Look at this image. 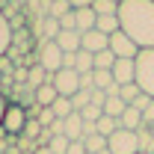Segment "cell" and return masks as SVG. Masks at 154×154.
<instances>
[{
	"mask_svg": "<svg viewBox=\"0 0 154 154\" xmlns=\"http://www.w3.org/2000/svg\"><path fill=\"white\" fill-rule=\"evenodd\" d=\"M80 116H83V122H86V125H95L98 119L104 116V107H101V104H86V107L80 110Z\"/></svg>",
	"mask_w": 154,
	"mask_h": 154,
	"instance_id": "obj_24",
	"label": "cell"
},
{
	"mask_svg": "<svg viewBox=\"0 0 154 154\" xmlns=\"http://www.w3.org/2000/svg\"><path fill=\"white\" fill-rule=\"evenodd\" d=\"M107 148H110V154H139L136 131H125V128H119V131L107 139Z\"/></svg>",
	"mask_w": 154,
	"mask_h": 154,
	"instance_id": "obj_5",
	"label": "cell"
},
{
	"mask_svg": "<svg viewBox=\"0 0 154 154\" xmlns=\"http://www.w3.org/2000/svg\"><path fill=\"white\" fill-rule=\"evenodd\" d=\"M151 134H154V125H151Z\"/></svg>",
	"mask_w": 154,
	"mask_h": 154,
	"instance_id": "obj_40",
	"label": "cell"
},
{
	"mask_svg": "<svg viewBox=\"0 0 154 154\" xmlns=\"http://www.w3.org/2000/svg\"><path fill=\"white\" fill-rule=\"evenodd\" d=\"M24 125H27V107L18 104V101H9V107L3 113V122H0V131L9 134V136H21Z\"/></svg>",
	"mask_w": 154,
	"mask_h": 154,
	"instance_id": "obj_4",
	"label": "cell"
},
{
	"mask_svg": "<svg viewBox=\"0 0 154 154\" xmlns=\"http://www.w3.org/2000/svg\"><path fill=\"white\" fill-rule=\"evenodd\" d=\"M68 3H71V9H89L95 0H68Z\"/></svg>",
	"mask_w": 154,
	"mask_h": 154,
	"instance_id": "obj_35",
	"label": "cell"
},
{
	"mask_svg": "<svg viewBox=\"0 0 154 154\" xmlns=\"http://www.w3.org/2000/svg\"><path fill=\"white\" fill-rule=\"evenodd\" d=\"M95 9L89 6V9H74V30L77 33H89V30H95Z\"/></svg>",
	"mask_w": 154,
	"mask_h": 154,
	"instance_id": "obj_12",
	"label": "cell"
},
{
	"mask_svg": "<svg viewBox=\"0 0 154 154\" xmlns=\"http://www.w3.org/2000/svg\"><path fill=\"white\" fill-rule=\"evenodd\" d=\"M54 122H57L54 110H51V107H42V113H38V125H42V128H51Z\"/></svg>",
	"mask_w": 154,
	"mask_h": 154,
	"instance_id": "obj_31",
	"label": "cell"
},
{
	"mask_svg": "<svg viewBox=\"0 0 154 154\" xmlns=\"http://www.w3.org/2000/svg\"><path fill=\"white\" fill-rule=\"evenodd\" d=\"M92 9H95V15H119V3L116 0H95Z\"/></svg>",
	"mask_w": 154,
	"mask_h": 154,
	"instance_id": "obj_25",
	"label": "cell"
},
{
	"mask_svg": "<svg viewBox=\"0 0 154 154\" xmlns=\"http://www.w3.org/2000/svg\"><path fill=\"white\" fill-rule=\"evenodd\" d=\"M142 125H145V128H151V125H154V101L142 110Z\"/></svg>",
	"mask_w": 154,
	"mask_h": 154,
	"instance_id": "obj_32",
	"label": "cell"
},
{
	"mask_svg": "<svg viewBox=\"0 0 154 154\" xmlns=\"http://www.w3.org/2000/svg\"><path fill=\"white\" fill-rule=\"evenodd\" d=\"M95 30H98V33H104V36H113V33H119V30H122V27H119V15H98Z\"/></svg>",
	"mask_w": 154,
	"mask_h": 154,
	"instance_id": "obj_16",
	"label": "cell"
},
{
	"mask_svg": "<svg viewBox=\"0 0 154 154\" xmlns=\"http://www.w3.org/2000/svg\"><path fill=\"white\" fill-rule=\"evenodd\" d=\"M42 131H45V128L38 125V119H27V125H24V134H21V136H24V139H30V142H36Z\"/></svg>",
	"mask_w": 154,
	"mask_h": 154,
	"instance_id": "obj_28",
	"label": "cell"
},
{
	"mask_svg": "<svg viewBox=\"0 0 154 154\" xmlns=\"http://www.w3.org/2000/svg\"><path fill=\"white\" fill-rule=\"evenodd\" d=\"M98 154H110V148H104V151H98Z\"/></svg>",
	"mask_w": 154,
	"mask_h": 154,
	"instance_id": "obj_39",
	"label": "cell"
},
{
	"mask_svg": "<svg viewBox=\"0 0 154 154\" xmlns=\"http://www.w3.org/2000/svg\"><path fill=\"white\" fill-rule=\"evenodd\" d=\"M151 101H154V98H148V95H139V98H136V101H134V104H131V107H136V110L142 113V110H145V107H148Z\"/></svg>",
	"mask_w": 154,
	"mask_h": 154,
	"instance_id": "obj_34",
	"label": "cell"
},
{
	"mask_svg": "<svg viewBox=\"0 0 154 154\" xmlns=\"http://www.w3.org/2000/svg\"><path fill=\"white\" fill-rule=\"evenodd\" d=\"M33 154H54V151H51V148H36Z\"/></svg>",
	"mask_w": 154,
	"mask_h": 154,
	"instance_id": "obj_38",
	"label": "cell"
},
{
	"mask_svg": "<svg viewBox=\"0 0 154 154\" xmlns=\"http://www.w3.org/2000/svg\"><path fill=\"white\" fill-rule=\"evenodd\" d=\"M74 71L77 74H86V71H95V54H89V51H77L74 54Z\"/></svg>",
	"mask_w": 154,
	"mask_h": 154,
	"instance_id": "obj_14",
	"label": "cell"
},
{
	"mask_svg": "<svg viewBox=\"0 0 154 154\" xmlns=\"http://www.w3.org/2000/svg\"><path fill=\"white\" fill-rule=\"evenodd\" d=\"M68 154H86L83 142H71V145H68Z\"/></svg>",
	"mask_w": 154,
	"mask_h": 154,
	"instance_id": "obj_36",
	"label": "cell"
},
{
	"mask_svg": "<svg viewBox=\"0 0 154 154\" xmlns=\"http://www.w3.org/2000/svg\"><path fill=\"white\" fill-rule=\"evenodd\" d=\"M6 107H9V101H6V95H0V122H3V113H6Z\"/></svg>",
	"mask_w": 154,
	"mask_h": 154,
	"instance_id": "obj_37",
	"label": "cell"
},
{
	"mask_svg": "<svg viewBox=\"0 0 154 154\" xmlns=\"http://www.w3.org/2000/svg\"><path fill=\"white\" fill-rule=\"evenodd\" d=\"M116 54L107 48V51H101V54H95V71H113V65H116Z\"/></svg>",
	"mask_w": 154,
	"mask_h": 154,
	"instance_id": "obj_20",
	"label": "cell"
},
{
	"mask_svg": "<svg viewBox=\"0 0 154 154\" xmlns=\"http://www.w3.org/2000/svg\"><path fill=\"white\" fill-rule=\"evenodd\" d=\"M128 110V104L122 101L119 95H107V101H104V116H110V119H116L119 122V116Z\"/></svg>",
	"mask_w": 154,
	"mask_h": 154,
	"instance_id": "obj_17",
	"label": "cell"
},
{
	"mask_svg": "<svg viewBox=\"0 0 154 154\" xmlns=\"http://www.w3.org/2000/svg\"><path fill=\"white\" fill-rule=\"evenodd\" d=\"M62 59H65V54L59 51L57 42L38 38V45H36V65H42L48 74H57L59 68H62Z\"/></svg>",
	"mask_w": 154,
	"mask_h": 154,
	"instance_id": "obj_3",
	"label": "cell"
},
{
	"mask_svg": "<svg viewBox=\"0 0 154 154\" xmlns=\"http://www.w3.org/2000/svg\"><path fill=\"white\" fill-rule=\"evenodd\" d=\"M62 136L68 142H80L83 139V116L80 113H71L68 119H62Z\"/></svg>",
	"mask_w": 154,
	"mask_h": 154,
	"instance_id": "obj_10",
	"label": "cell"
},
{
	"mask_svg": "<svg viewBox=\"0 0 154 154\" xmlns=\"http://www.w3.org/2000/svg\"><path fill=\"white\" fill-rule=\"evenodd\" d=\"M119 27L136 42L139 51L154 48V0H122Z\"/></svg>",
	"mask_w": 154,
	"mask_h": 154,
	"instance_id": "obj_1",
	"label": "cell"
},
{
	"mask_svg": "<svg viewBox=\"0 0 154 154\" xmlns=\"http://www.w3.org/2000/svg\"><path fill=\"white\" fill-rule=\"evenodd\" d=\"M59 27H62V30H74V9H71L68 15H62V18H59Z\"/></svg>",
	"mask_w": 154,
	"mask_h": 154,
	"instance_id": "obj_33",
	"label": "cell"
},
{
	"mask_svg": "<svg viewBox=\"0 0 154 154\" xmlns=\"http://www.w3.org/2000/svg\"><path fill=\"white\" fill-rule=\"evenodd\" d=\"M9 45H12V24H9L6 15L0 12V57L9 51Z\"/></svg>",
	"mask_w": 154,
	"mask_h": 154,
	"instance_id": "obj_19",
	"label": "cell"
},
{
	"mask_svg": "<svg viewBox=\"0 0 154 154\" xmlns=\"http://www.w3.org/2000/svg\"><path fill=\"white\" fill-rule=\"evenodd\" d=\"M51 110H54V116H57V119H68V116L74 113V107H71V98H62V95H59L57 101L51 104Z\"/></svg>",
	"mask_w": 154,
	"mask_h": 154,
	"instance_id": "obj_23",
	"label": "cell"
},
{
	"mask_svg": "<svg viewBox=\"0 0 154 154\" xmlns=\"http://www.w3.org/2000/svg\"><path fill=\"white\" fill-rule=\"evenodd\" d=\"M151 154H154V151H151Z\"/></svg>",
	"mask_w": 154,
	"mask_h": 154,
	"instance_id": "obj_44",
	"label": "cell"
},
{
	"mask_svg": "<svg viewBox=\"0 0 154 154\" xmlns=\"http://www.w3.org/2000/svg\"><path fill=\"white\" fill-rule=\"evenodd\" d=\"M110 51H113V54H116L119 59H134L136 54H139L136 42H134L131 36H128V33H122V30L110 36Z\"/></svg>",
	"mask_w": 154,
	"mask_h": 154,
	"instance_id": "obj_7",
	"label": "cell"
},
{
	"mask_svg": "<svg viewBox=\"0 0 154 154\" xmlns=\"http://www.w3.org/2000/svg\"><path fill=\"white\" fill-rule=\"evenodd\" d=\"M139 154H142V151H139Z\"/></svg>",
	"mask_w": 154,
	"mask_h": 154,
	"instance_id": "obj_43",
	"label": "cell"
},
{
	"mask_svg": "<svg viewBox=\"0 0 154 154\" xmlns=\"http://www.w3.org/2000/svg\"><path fill=\"white\" fill-rule=\"evenodd\" d=\"M119 128H125V131H139V128H142V113H139L136 107H128L125 113L119 116Z\"/></svg>",
	"mask_w": 154,
	"mask_h": 154,
	"instance_id": "obj_13",
	"label": "cell"
},
{
	"mask_svg": "<svg viewBox=\"0 0 154 154\" xmlns=\"http://www.w3.org/2000/svg\"><path fill=\"white\" fill-rule=\"evenodd\" d=\"M136 139H139V151H142V154H151L154 151V134H151V128L142 125V128L136 131Z\"/></svg>",
	"mask_w": 154,
	"mask_h": 154,
	"instance_id": "obj_22",
	"label": "cell"
},
{
	"mask_svg": "<svg viewBox=\"0 0 154 154\" xmlns=\"http://www.w3.org/2000/svg\"><path fill=\"white\" fill-rule=\"evenodd\" d=\"M116 3H122V0H116Z\"/></svg>",
	"mask_w": 154,
	"mask_h": 154,
	"instance_id": "obj_41",
	"label": "cell"
},
{
	"mask_svg": "<svg viewBox=\"0 0 154 154\" xmlns=\"http://www.w3.org/2000/svg\"><path fill=\"white\" fill-rule=\"evenodd\" d=\"M116 131H119V122H116V119H110V116H101V119L95 122V134L107 136V139H110Z\"/></svg>",
	"mask_w": 154,
	"mask_h": 154,
	"instance_id": "obj_21",
	"label": "cell"
},
{
	"mask_svg": "<svg viewBox=\"0 0 154 154\" xmlns=\"http://www.w3.org/2000/svg\"><path fill=\"white\" fill-rule=\"evenodd\" d=\"M57 89H54V83H45V86H38L36 92H33V101H36L38 107H51L54 101H57Z\"/></svg>",
	"mask_w": 154,
	"mask_h": 154,
	"instance_id": "obj_15",
	"label": "cell"
},
{
	"mask_svg": "<svg viewBox=\"0 0 154 154\" xmlns=\"http://www.w3.org/2000/svg\"><path fill=\"white\" fill-rule=\"evenodd\" d=\"M80 142H83L86 154H98V151L107 148V136H101V134H89V136H83Z\"/></svg>",
	"mask_w": 154,
	"mask_h": 154,
	"instance_id": "obj_18",
	"label": "cell"
},
{
	"mask_svg": "<svg viewBox=\"0 0 154 154\" xmlns=\"http://www.w3.org/2000/svg\"><path fill=\"white\" fill-rule=\"evenodd\" d=\"M136 62V77L134 83L139 86V92L142 95L154 98V48H145V51H139L134 57Z\"/></svg>",
	"mask_w": 154,
	"mask_h": 154,
	"instance_id": "obj_2",
	"label": "cell"
},
{
	"mask_svg": "<svg viewBox=\"0 0 154 154\" xmlns=\"http://www.w3.org/2000/svg\"><path fill=\"white\" fill-rule=\"evenodd\" d=\"M51 83H54L57 95H62V98H71V95L80 92V74H77L74 68H59Z\"/></svg>",
	"mask_w": 154,
	"mask_h": 154,
	"instance_id": "obj_6",
	"label": "cell"
},
{
	"mask_svg": "<svg viewBox=\"0 0 154 154\" xmlns=\"http://www.w3.org/2000/svg\"><path fill=\"white\" fill-rule=\"evenodd\" d=\"M68 12H71V3H68V0H51V9H48V15H51V18H62V15H68Z\"/></svg>",
	"mask_w": 154,
	"mask_h": 154,
	"instance_id": "obj_27",
	"label": "cell"
},
{
	"mask_svg": "<svg viewBox=\"0 0 154 154\" xmlns=\"http://www.w3.org/2000/svg\"><path fill=\"white\" fill-rule=\"evenodd\" d=\"M139 95H142V92H139V86H136V83H128V86H119V98H122V101H125L128 107H131V104H134V101H136Z\"/></svg>",
	"mask_w": 154,
	"mask_h": 154,
	"instance_id": "obj_26",
	"label": "cell"
},
{
	"mask_svg": "<svg viewBox=\"0 0 154 154\" xmlns=\"http://www.w3.org/2000/svg\"><path fill=\"white\" fill-rule=\"evenodd\" d=\"M134 77H136V62H134V59H116V65H113V80L119 83V86L134 83Z\"/></svg>",
	"mask_w": 154,
	"mask_h": 154,
	"instance_id": "obj_9",
	"label": "cell"
},
{
	"mask_svg": "<svg viewBox=\"0 0 154 154\" xmlns=\"http://www.w3.org/2000/svg\"><path fill=\"white\" fill-rule=\"evenodd\" d=\"M0 154H3V151H0Z\"/></svg>",
	"mask_w": 154,
	"mask_h": 154,
	"instance_id": "obj_42",
	"label": "cell"
},
{
	"mask_svg": "<svg viewBox=\"0 0 154 154\" xmlns=\"http://www.w3.org/2000/svg\"><path fill=\"white\" fill-rule=\"evenodd\" d=\"M86 104H92V92H86V89H80L77 95H71V107H74V113H80Z\"/></svg>",
	"mask_w": 154,
	"mask_h": 154,
	"instance_id": "obj_29",
	"label": "cell"
},
{
	"mask_svg": "<svg viewBox=\"0 0 154 154\" xmlns=\"http://www.w3.org/2000/svg\"><path fill=\"white\" fill-rule=\"evenodd\" d=\"M80 38H83V33H77V30H62L57 36V45L62 54H77L80 51Z\"/></svg>",
	"mask_w": 154,
	"mask_h": 154,
	"instance_id": "obj_11",
	"label": "cell"
},
{
	"mask_svg": "<svg viewBox=\"0 0 154 154\" xmlns=\"http://www.w3.org/2000/svg\"><path fill=\"white\" fill-rule=\"evenodd\" d=\"M68 145H71V142H68L65 136H54L48 148H51V151H54V154H68Z\"/></svg>",
	"mask_w": 154,
	"mask_h": 154,
	"instance_id": "obj_30",
	"label": "cell"
},
{
	"mask_svg": "<svg viewBox=\"0 0 154 154\" xmlns=\"http://www.w3.org/2000/svg\"><path fill=\"white\" fill-rule=\"evenodd\" d=\"M80 48L89 51V54H101V51L110 48V36H104L98 30H89V33H83V38H80Z\"/></svg>",
	"mask_w": 154,
	"mask_h": 154,
	"instance_id": "obj_8",
	"label": "cell"
}]
</instances>
